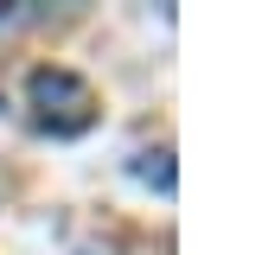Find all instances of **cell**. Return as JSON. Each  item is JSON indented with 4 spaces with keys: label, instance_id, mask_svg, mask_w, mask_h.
<instances>
[{
    "label": "cell",
    "instance_id": "obj_2",
    "mask_svg": "<svg viewBox=\"0 0 262 255\" xmlns=\"http://www.w3.org/2000/svg\"><path fill=\"white\" fill-rule=\"evenodd\" d=\"M166 160H173V153H135V172L141 178H154V185H160V191H173V166H166Z\"/></svg>",
    "mask_w": 262,
    "mask_h": 255
},
{
    "label": "cell",
    "instance_id": "obj_1",
    "mask_svg": "<svg viewBox=\"0 0 262 255\" xmlns=\"http://www.w3.org/2000/svg\"><path fill=\"white\" fill-rule=\"evenodd\" d=\"M26 102H32V121L45 128V134H64V140L96 121V89L77 70H58V64H45V70L26 76Z\"/></svg>",
    "mask_w": 262,
    "mask_h": 255
}]
</instances>
